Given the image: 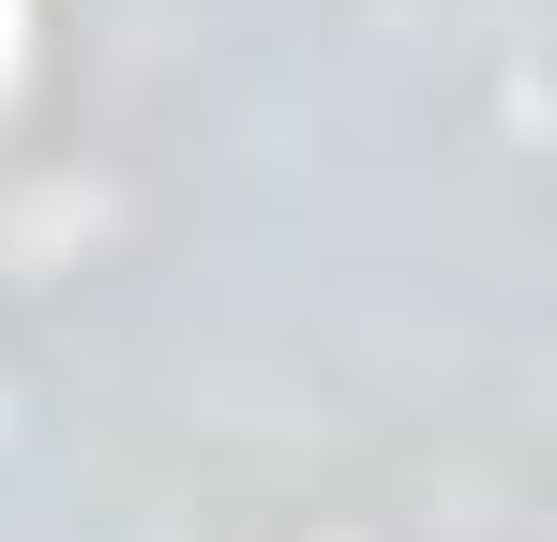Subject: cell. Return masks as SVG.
I'll return each mask as SVG.
<instances>
[{"instance_id":"1","label":"cell","mask_w":557,"mask_h":542,"mask_svg":"<svg viewBox=\"0 0 557 542\" xmlns=\"http://www.w3.org/2000/svg\"><path fill=\"white\" fill-rule=\"evenodd\" d=\"M0 76H15V0H0Z\"/></svg>"}]
</instances>
